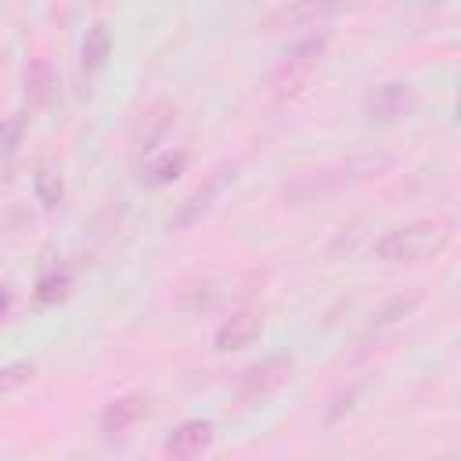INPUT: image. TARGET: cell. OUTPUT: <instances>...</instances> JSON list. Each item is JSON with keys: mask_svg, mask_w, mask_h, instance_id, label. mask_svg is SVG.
Returning <instances> with one entry per match:
<instances>
[{"mask_svg": "<svg viewBox=\"0 0 461 461\" xmlns=\"http://www.w3.org/2000/svg\"><path fill=\"white\" fill-rule=\"evenodd\" d=\"M393 155L389 151H364V155H349L342 162H331V166H321V169H310L303 176H295L288 187H285V198L292 205H306V202H321V198H331L353 184H364L371 176H382L393 169Z\"/></svg>", "mask_w": 461, "mask_h": 461, "instance_id": "cell-1", "label": "cell"}, {"mask_svg": "<svg viewBox=\"0 0 461 461\" xmlns=\"http://www.w3.org/2000/svg\"><path fill=\"white\" fill-rule=\"evenodd\" d=\"M454 238V223L450 220H414L403 227L385 230L375 245L371 256L382 263H421L439 256Z\"/></svg>", "mask_w": 461, "mask_h": 461, "instance_id": "cell-2", "label": "cell"}, {"mask_svg": "<svg viewBox=\"0 0 461 461\" xmlns=\"http://www.w3.org/2000/svg\"><path fill=\"white\" fill-rule=\"evenodd\" d=\"M324 47H328V32H324V29H321V32H306V36H299L295 43H288V47L281 50L277 68L270 72L274 94H277V97H295V94L310 83L317 61L324 58Z\"/></svg>", "mask_w": 461, "mask_h": 461, "instance_id": "cell-3", "label": "cell"}, {"mask_svg": "<svg viewBox=\"0 0 461 461\" xmlns=\"http://www.w3.org/2000/svg\"><path fill=\"white\" fill-rule=\"evenodd\" d=\"M414 108H418V90L407 79H389V83H382L367 94L364 119L375 122V126H393V122L411 119Z\"/></svg>", "mask_w": 461, "mask_h": 461, "instance_id": "cell-4", "label": "cell"}, {"mask_svg": "<svg viewBox=\"0 0 461 461\" xmlns=\"http://www.w3.org/2000/svg\"><path fill=\"white\" fill-rule=\"evenodd\" d=\"M288 378H292V357L274 353V357H267V360H259V364H252L238 375V400L256 403V400L277 393Z\"/></svg>", "mask_w": 461, "mask_h": 461, "instance_id": "cell-5", "label": "cell"}, {"mask_svg": "<svg viewBox=\"0 0 461 461\" xmlns=\"http://www.w3.org/2000/svg\"><path fill=\"white\" fill-rule=\"evenodd\" d=\"M234 176H238L234 166H220V169H212V176H209L205 184H198V187L176 205V212L169 216V227H173V230H187V227H194V223L216 205V198L223 194V187L234 184Z\"/></svg>", "mask_w": 461, "mask_h": 461, "instance_id": "cell-6", "label": "cell"}, {"mask_svg": "<svg viewBox=\"0 0 461 461\" xmlns=\"http://www.w3.org/2000/svg\"><path fill=\"white\" fill-rule=\"evenodd\" d=\"M209 443H212V421H209V418H187V421H180V425L166 436L162 454H166V461H191V457H198Z\"/></svg>", "mask_w": 461, "mask_h": 461, "instance_id": "cell-7", "label": "cell"}, {"mask_svg": "<svg viewBox=\"0 0 461 461\" xmlns=\"http://www.w3.org/2000/svg\"><path fill=\"white\" fill-rule=\"evenodd\" d=\"M263 331V317L256 310H234L212 335V349L216 353H230V349H245L259 339Z\"/></svg>", "mask_w": 461, "mask_h": 461, "instance_id": "cell-8", "label": "cell"}, {"mask_svg": "<svg viewBox=\"0 0 461 461\" xmlns=\"http://www.w3.org/2000/svg\"><path fill=\"white\" fill-rule=\"evenodd\" d=\"M148 396L144 393H126V396H115L104 411H101V432L108 436H119L126 429H133L140 418H148Z\"/></svg>", "mask_w": 461, "mask_h": 461, "instance_id": "cell-9", "label": "cell"}, {"mask_svg": "<svg viewBox=\"0 0 461 461\" xmlns=\"http://www.w3.org/2000/svg\"><path fill=\"white\" fill-rule=\"evenodd\" d=\"M79 58H83V68L86 72H101L112 58V29L104 22H94L83 36V47H79Z\"/></svg>", "mask_w": 461, "mask_h": 461, "instance_id": "cell-10", "label": "cell"}, {"mask_svg": "<svg viewBox=\"0 0 461 461\" xmlns=\"http://www.w3.org/2000/svg\"><path fill=\"white\" fill-rule=\"evenodd\" d=\"M184 166H187V155H184V151H166V155H158L155 162H148V166H144L140 184H144V187L173 184V180L184 173Z\"/></svg>", "mask_w": 461, "mask_h": 461, "instance_id": "cell-11", "label": "cell"}, {"mask_svg": "<svg viewBox=\"0 0 461 461\" xmlns=\"http://www.w3.org/2000/svg\"><path fill=\"white\" fill-rule=\"evenodd\" d=\"M425 295L421 292H400V295H389L382 306H375L371 310V328H389V324H396V321H403L418 303H421Z\"/></svg>", "mask_w": 461, "mask_h": 461, "instance_id": "cell-12", "label": "cell"}, {"mask_svg": "<svg viewBox=\"0 0 461 461\" xmlns=\"http://www.w3.org/2000/svg\"><path fill=\"white\" fill-rule=\"evenodd\" d=\"M25 90H29V97H32L36 104H47V101H50L54 72H50L47 61H32V65L25 68Z\"/></svg>", "mask_w": 461, "mask_h": 461, "instance_id": "cell-13", "label": "cell"}, {"mask_svg": "<svg viewBox=\"0 0 461 461\" xmlns=\"http://www.w3.org/2000/svg\"><path fill=\"white\" fill-rule=\"evenodd\" d=\"M32 187H36V198H40L47 209H54V205L61 202V194H65L61 173H58L54 166H40V169H36V176H32Z\"/></svg>", "mask_w": 461, "mask_h": 461, "instance_id": "cell-14", "label": "cell"}, {"mask_svg": "<svg viewBox=\"0 0 461 461\" xmlns=\"http://www.w3.org/2000/svg\"><path fill=\"white\" fill-rule=\"evenodd\" d=\"M68 292H72V277H68L65 270H54V274H43V277L36 281V299H40L43 306H54V303H61V299H68Z\"/></svg>", "mask_w": 461, "mask_h": 461, "instance_id": "cell-15", "label": "cell"}, {"mask_svg": "<svg viewBox=\"0 0 461 461\" xmlns=\"http://www.w3.org/2000/svg\"><path fill=\"white\" fill-rule=\"evenodd\" d=\"M32 375H36V364H32V360H11V364H4V367H0V396H7V393H14V389L29 385Z\"/></svg>", "mask_w": 461, "mask_h": 461, "instance_id": "cell-16", "label": "cell"}, {"mask_svg": "<svg viewBox=\"0 0 461 461\" xmlns=\"http://www.w3.org/2000/svg\"><path fill=\"white\" fill-rule=\"evenodd\" d=\"M25 130H29V115H25V112L7 115V119L0 122V155H14L18 144H22V137H25Z\"/></svg>", "mask_w": 461, "mask_h": 461, "instance_id": "cell-17", "label": "cell"}, {"mask_svg": "<svg viewBox=\"0 0 461 461\" xmlns=\"http://www.w3.org/2000/svg\"><path fill=\"white\" fill-rule=\"evenodd\" d=\"M11 299H14V295H11V288H7V285H0V321H4V317H7V310H11Z\"/></svg>", "mask_w": 461, "mask_h": 461, "instance_id": "cell-18", "label": "cell"}]
</instances>
